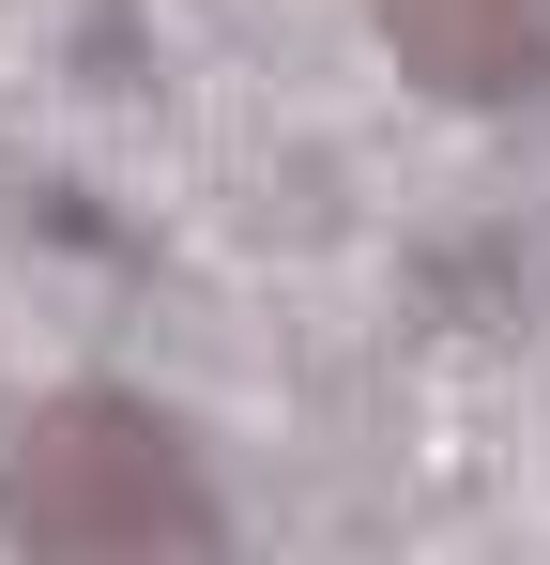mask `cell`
<instances>
[{
    "label": "cell",
    "mask_w": 550,
    "mask_h": 565,
    "mask_svg": "<svg viewBox=\"0 0 550 565\" xmlns=\"http://www.w3.org/2000/svg\"><path fill=\"white\" fill-rule=\"evenodd\" d=\"M0 535L31 551H199L230 535V504L199 489V444L138 397H46L0 444Z\"/></svg>",
    "instance_id": "obj_1"
},
{
    "label": "cell",
    "mask_w": 550,
    "mask_h": 565,
    "mask_svg": "<svg viewBox=\"0 0 550 565\" xmlns=\"http://www.w3.org/2000/svg\"><path fill=\"white\" fill-rule=\"evenodd\" d=\"M367 15H382V46H398L429 93H458V107H505V93L550 77V0H367Z\"/></svg>",
    "instance_id": "obj_2"
}]
</instances>
